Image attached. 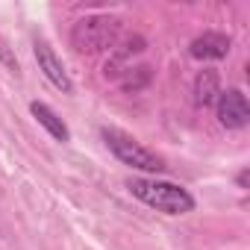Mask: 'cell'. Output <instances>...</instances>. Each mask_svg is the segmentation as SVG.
Segmentation results:
<instances>
[{"label":"cell","mask_w":250,"mask_h":250,"mask_svg":"<svg viewBox=\"0 0 250 250\" xmlns=\"http://www.w3.org/2000/svg\"><path fill=\"white\" fill-rule=\"evenodd\" d=\"M127 188L133 197H139L145 206L165 212V215H188L194 212V197L188 188L168 183V180H145V177H130Z\"/></svg>","instance_id":"1"},{"label":"cell","mask_w":250,"mask_h":250,"mask_svg":"<svg viewBox=\"0 0 250 250\" xmlns=\"http://www.w3.org/2000/svg\"><path fill=\"white\" fill-rule=\"evenodd\" d=\"M121 33H124L121 18H115V15H85L71 27V47L77 53L94 56V53L118 47Z\"/></svg>","instance_id":"2"},{"label":"cell","mask_w":250,"mask_h":250,"mask_svg":"<svg viewBox=\"0 0 250 250\" xmlns=\"http://www.w3.org/2000/svg\"><path fill=\"white\" fill-rule=\"evenodd\" d=\"M106 147L115 153V159H121L124 165H130L136 171H145V174H162L168 165L159 153L147 150L142 142H136L130 133H124V130H115V127H103L100 130Z\"/></svg>","instance_id":"3"},{"label":"cell","mask_w":250,"mask_h":250,"mask_svg":"<svg viewBox=\"0 0 250 250\" xmlns=\"http://www.w3.org/2000/svg\"><path fill=\"white\" fill-rule=\"evenodd\" d=\"M215 115L221 121V127L227 130H244L250 124V103L241 88H227L215 100Z\"/></svg>","instance_id":"4"},{"label":"cell","mask_w":250,"mask_h":250,"mask_svg":"<svg viewBox=\"0 0 250 250\" xmlns=\"http://www.w3.org/2000/svg\"><path fill=\"white\" fill-rule=\"evenodd\" d=\"M33 53H36L39 71L47 77V83H50V85H56L62 94H74V83H71V77H68V71H65L62 59L56 56V50H53L44 39H36V42H33Z\"/></svg>","instance_id":"5"},{"label":"cell","mask_w":250,"mask_h":250,"mask_svg":"<svg viewBox=\"0 0 250 250\" xmlns=\"http://www.w3.org/2000/svg\"><path fill=\"white\" fill-rule=\"evenodd\" d=\"M188 53H191V59H197V62H218V59H227V53H229V39H227L224 33L206 30V33H200V36L188 44Z\"/></svg>","instance_id":"6"},{"label":"cell","mask_w":250,"mask_h":250,"mask_svg":"<svg viewBox=\"0 0 250 250\" xmlns=\"http://www.w3.org/2000/svg\"><path fill=\"white\" fill-rule=\"evenodd\" d=\"M145 47H147V42H145L142 36H127V39H124V44L115 50V56L106 62L103 74H106V77H118V80H121V77H124V71L130 68V65H127V59H130V56H136V53H142Z\"/></svg>","instance_id":"7"},{"label":"cell","mask_w":250,"mask_h":250,"mask_svg":"<svg viewBox=\"0 0 250 250\" xmlns=\"http://www.w3.org/2000/svg\"><path fill=\"white\" fill-rule=\"evenodd\" d=\"M218 94H221V74L212 71V68H203L194 77V103L203 106V109L206 106H215Z\"/></svg>","instance_id":"8"},{"label":"cell","mask_w":250,"mask_h":250,"mask_svg":"<svg viewBox=\"0 0 250 250\" xmlns=\"http://www.w3.org/2000/svg\"><path fill=\"white\" fill-rule=\"evenodd\" d=\"M30 112H33V118L42 124V127H44L56 142H68V139H71V133H68V127H65V121H62V118H59L47 103L33 100V103H30Z\"/></svg>","instance_id":"9"},{"label":"cell","mask_w":250,"mask_h":250,"mask_svg":"<svg viewBox=\"0 0 250 250\" xmlns=\"http://www.w3.org/2000/svg\"><path fill=\"white\" fill-rule=\"evenodd\" d=\"M153 83V68L150 65H139V68H127L121 77V88L127 94H136V91H145L147 85Z\"/></svg>","instance_id":"10"},{"label":"cell","mask_w":250,"mask_h":250,"mask_svg":"<svg viewBox=\"0 0 250 250\" xmlns=\"http://www.w3.org/2000/svg\"><path fill=\"white\" fill-rule=\"evenodd\" d=\"M0 62L6 65V71L9 74H15V77H21V65H18V59H15V53L9 50V44L0 39Z\"/></svg>","instance_id":"11"},{"label":"cell","mask_w":250,"mask_h":250,"mask_svg":"<svg viewBox=\"0 0 250 250\" xmlns=\"http://www.w3.org/2000/svg\"><path fill=\"white\" fill-rule=\"evenodd\" d=\"M247 177H250V174H247V168H244V171H238V177H235L238 188H247Z\"/></svg>","instance_id":"12"}]
</instances>
